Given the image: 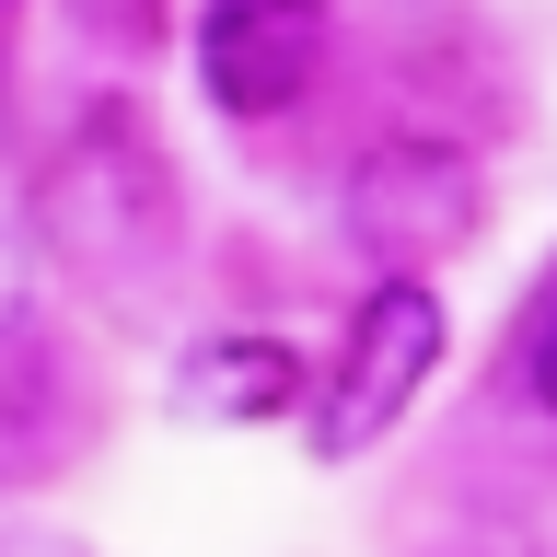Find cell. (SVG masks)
<instances>
[{
	"label": "cell",
	"instance_id": "cell-6",
	"mask_svg": "<svg viewBox=\"0 0 557 557\" xmlns=\"http://www.w3.org/2000/svg\"><path fill=\"white\" fill-rule=\"evenodd\" d=\"M12 337H35V256H24V233H0V348Z\"/></svg>",
	"mask_w": 557,
	"mask_h": 557
},
{
	"label": "cell",
	"instance_id": "cell-3",
	"mask_svg": "<svg viewBox=\"0 0 557 557\" xmlns=\"http://www.w3.org/2000/svg\"><path fill=\"white\" fill-rule=\"evenodd\" d=\"M348 244L372 256V278H430L453 256H476L487 233V163L442 128H383L337 186Z\"/></svg>",
	"mask_w": 557,
	"mask_h": 557
},
{
	"label": "cell",
	"instance_id": "cell-8",
	"mask_svg": "<svg viewBox=\"0 0 557 557\" xmlns=\"http://www.w3.org/2000/svg\"><path fill=\"white\" fill-rule=\"evenodd\" d=\"M0 557H94V546H70V534H24V522H0Z\"/></svg>",
	"mask_w": 557,
	"mask_h": 557
},
{
	"label": "cell",
	"instance_id": "cell-2",
	"mask_svg": "<svg viewBox=\"0 0 557 557\" xmlns=\"http://www.w3.org/2000/svg\"><path fill=\"white\" fill-rule=\"evenodd\" d=\"M453 348V313L430 278H372L360 313H348L337 360H313V395H302V453L313 465H360L372 442H395V418L430 395Z\"/></svg>",
	"mask_w": 557,
	"mask_h": 557
},
{
	"label": "cell",
	"instance_id": "cell-4",
	"mask_svg": "<svg viewBox=\"0 0 557 557\" xmlns=\"http://www.w3.org/2000/svg\"><path fill=\"white\" fill-rule=\"evenodd\" d=\"M325 35H337V0H198L186 59H198L209 116H233V128L290 116L325 82Z\"/></svg>",
	"mask_w": 557,
	"mask_h": 557
},
{
	"label": "cell",
	"instance_id": "cell-9",
	"mask_svg": "<svg viewBox=\"0 0 557 557\" xmlns=\"http://www.w3.org/2000/svg\"><path fill=\"white\" fill-rule=\"evenodd\" d=\"M0 12H12V0H0Z\"/></svg>",
	"mask_w": 557,
	"mask_h": 557
},
{
	"label": "cell",
	"instance_id": "cell-7",
	"mask_svg": "<svg viewBox=\"0 0 557 557\" xmlns=\"http://www.w3.org/2000/svg\"><path fill=\"white\" fill-rule=\"evenodd\" d=\"M522 395H534V407L557 418V302L534 313V348H522Z\"/></svg>",
	"mask_w": 557,
	"mask_h": 557
},
{
	"label": "cell",
	"instance_id": "cell-1",
	"mask_svg": "<svg viewBox=\"0 0 557 557\" xmlns=\"http://www.w3.org/2000/svg\"><path fill=\"white\" fill-rule=\"evenodd\" d=\"M35 233H47V256H59L70 278H94L104 302H151L174 278V256H186V198H174V163H163V139H151V116H139L128 94H104L94 116L47 151V174H35Z\"/></svg>",
	"mask_w": 557,
	"mask_h": 557
},
{
	"label": "cell",
	"instance_id": "cell-5",
	"mask_svg": "<svg viewBox=\"0 0 557 557\" xmlns=\"http://www.w3.org/2000/svg\"><path fill=\"white\" fill-rule=\"evenodd\" d=\"M313 395V360L268 325H221L174 360V418H198V430H268V418H302Z\"/></svg>",
	"mask_w": 557,
	"mask_h": 557
}]
</instances>
